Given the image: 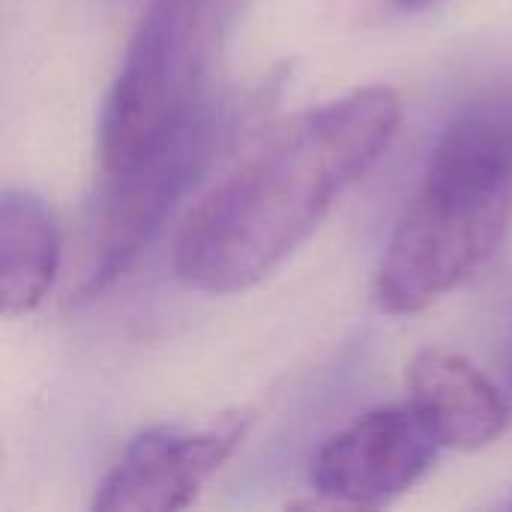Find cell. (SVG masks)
I'll use <instances>...</instances> for the list:
<instances>
[{"label":"cell","instance_id":"1","mask_svg":"<svg viewBox=\"0 0 512 512\" xmlns=\"http://www.w3.org/2000/svg\"><path fill=\"white\" fill-rule=\"evenodd\" d=\"M402 126L393 87L369 84L306 108L243 156L189 213L174 273L204 294H237L279 270Z\"/></svg>","mask_w":512,"mask_h":512},{"label":"cell","instance_id":"2","mask_svg":"<svg viewBox=\"0 0 512 512\" xmlns=\"http://www.w3.org/2000/svg\"><path fill=\"white\" fill-rule=\"evenodd\" d=\"M512 219V84L468 99L441 129L375 273L387 315H417L471 279Z\"/></svg>","mask_w":512,"mask_h":512},{"label":"cell","instance_id":"3","mask_svg":"<svg viewBox=\"0 0 512 512\" xmlns=\"http://www.w3.org/2000/svg\"><path fill=\"white\" fill-rule=\"evenodd\" d=\"M246 3L150 0L102 105V174L141 162L216 96L213 72Z\"/></svg>","mask_w":512,"mask_h":512},{"label":"cell","instance_id":"4","mask_svg":"<svg viewBox=\"0 0 512 512\" xmlns=\"http://www.w3.org/2000/svg\"><path fill=\"white\" fill-rule=\"evenodd\" d=\"M243 114V102L213 96L162 147L126 171L105 174L84 231L75 300H96L135 267L174 207L231 144Z\"/></svg>","mask_w":512,"mask_h":512},{"label":"cell","instance_id":"5","mask_svg":"<svg viewBox=\"0 0 512 512\" xmlns=\"http://www.w3.org/2000/svg\"><path fill=\"white\" fill-rule=\"evenodd\" d=\"M252 426L249 408L204 423H159L138 432L108 468L90 507L102 512H162L189 507L234 456Z\"/></svg>","mask_w":512,"mask_h":512},{"label":"cell","instance_id":"6","mask_svg":"<svg viewBox=\"0 0 512 512\" xmlns=\"http://www.w3.org/2000/svg\"><path fill=\"white\" fill-rule=\"evenodd\" d=\"M438 453V441L408 402L378 405L318 447L309 486L330 507H387L429 474Z\"/></svg>","mask_w":512,"mask_h":512},{"label":"cell","instance_id":"7","mask_svg":"<svg viewBox=\"0 0 512 512\" xmlns=\"http://www.w3.org/2000/svg\"><path fill=\"white\" fill-rule=\"evenodd\" d=\"M405 387L408 405L441 450L477 453L495 444L510 426V402L501 387L456 351H417L408 363Z\"/></svg>","mask_w":512,"mask_h":512},{"label":"cell","instance_id":"8","mask_svg":"<svg viewBox=\"0 0 512 512\" xmlns=\"http://www.w3.org/2000/svg\"><path fill=\"white\" fill-rule=\"evenodd\" d=\"M63 258L60 225L48 201L27 186L0 195V300L6 315L33 312L51 291Z\"/></svg>","mask_w":512,"mask_h":512},{"label":"cell","instance_id":"9","mask_svg":"<svg viewBox=\"0 0 512 512\" xmlns=\"http://www.w3.org/2000/svg\"><path fill=\"white\" fill-rule=\"evenodd\" d=\"M399 9H405V12H417V9H426V6H435V3H441V0H393Z\"/></svg>","mask_w":512,"mask_h":512},{"label":"cell","instance_id":"10","mask_svg":"<svg viewBox=\"0 0 512 512\" xmlns=\"http://www.w3.org/2000/svg\"><path fill=\"white\" fill-rule=\"evenodd\" d=\"M504 507H510L512 510V498H507V501H504Z\"/></svg>","mask_w":512,"mask_h":512}]
</instances>
